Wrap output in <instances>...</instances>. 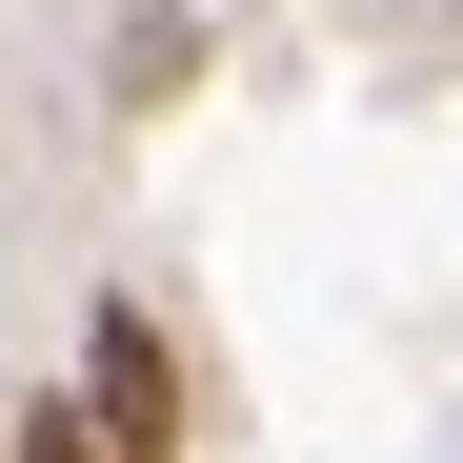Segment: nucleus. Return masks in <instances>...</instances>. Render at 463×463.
<instances>
[{
    "label": "nucleus",
    "mask_w": 463,
    "mask_h": 463,
    "mask_svg": "<svg viewBox=\"0 0 463 463\" xmlns=\"http://www.w3.org/2000/svg\"><path fill=\"white\" fill-rule=\"evenodd\" d=\"M81 443L101 463H182V343L141 302H81Z\"/></svg>",
    "instance_id": "nucleus-1"
},
{
    "label": "nucleus",
    "mask_w": 463,
    "mask_h": 463,
    "mask_svg": "<svg viewBox=\"0 0 463 463\" xmlns=\"http://www.w3.org/2000/svg\"><path fill=\"white\" fill-rule=\"evenodd\" d=\"M0 463H101V443H81V403H21V423H0Z\"/></svg>",
    "instance_id": "nucleus-2"
}]
</instances>
